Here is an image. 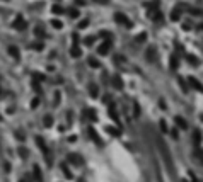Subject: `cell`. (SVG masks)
Listing matches in <instances>:
<instances>
[{"mask_svg": "<svg viewBox=\"0 0 203 182\" xmlns=\"http://www.w3.org/2000/svg\"><path fill=\"white\" fill-rule=\"evenodd\" d=\"M68 162L74 163V165H82L84 160H82L80 155H77V153H70V155H68Z\"/></svg>", "mask_w": 203, "mask_h": 182, "instance_id": "obj_1", "label": "cell"}, {"mask_svg": "<svg viewBox=\"0 0 203 182\" xmlns=\"http://www.w3.org/2000/svg\"><path fill=\"white\" fill-rule=\"evenodd\" d=\"M87 133H89V136H91V138H92V140L96 141V145H102L101 138L96 135V129H94V128H89V129H87Z\"/></svg>", "mask_w": 203, "mask_h": 182, "instance_id": "obj_2", "label": "cell"}, {"mask_svg": "<svg viewBox=\"0 0 203 182\" xmlns=\"http://www.w3.org/2000/svg\"><path fill=\"white\" fill-rule=\"evenodd\" d=\"M36 143H38V146H39V148L48 155V146H46V143L43 141V138H41V136H36Z\"/></svg>", "mask_w": 203, "mask_h": 182, "instance_id": "obj_3", "label": "cell"}, {"mask_svg": "<svg viewBox=\"0 0 203 182\" xmlns=\"http://www.w3.org/2000/svg\"><path fill=\"white\" fill-rule=\"evenodd\" d=\"M84 116H85L87 119H91V121H96V119H97V116H96V112L92 109H85V111H84Z\"/></svg>", "mask_w": 203, "mask_h": 182, "instance_id": "obj_4", "label": "cell"}, {"mask_svg": "<svg viewBox=\"0 0 203 182\" xmlns=\"http://www.w3.org/2000/svg\"><path fill=\"white\" fill-rule=\"evenodd\" d=\"M89 94H91V97H97V95H99V92H97V87H96L94 83H91V85H89Z\"/></svg>", "mask_w": 203, "mask_h": 182, "instance_id": "obj_5", "label": "cell"}, {"mask_svg": "<svg viewBox=\"0 0 203 182\" xmlns=\"http://www.w3.org/2000/svg\"><path fill=\"white\" fill-rule=\"evenodd\" d=\"M33 169H34V179H36L38 182H41V181H43V177H41V170H39V167H38V165H34Z\"/></svg>", "mask_w": 203, "mask_h": 182, "instance_id": "obj_6", "label": "cell"}, {"mask_svg": "<svg viewBox=\"0 0 203 182\" xmlns=\"http://www.w3.org/2000/svg\"><path fill=\"white\" fill-rule=\"evenodd\" d=\"M176 124L179 126V128H183V129H186V128H188V123L184 121L183 117H179V116L176 117Z\"/></svg>", "mask_w": 203, "mask_h": 182, "instance_id": "obj_7", "label": "cell"}, {"mask_svg": "<svg viewBox=\"0 0 203 182\" xmlns=\"http://www.w3.org/2000/svg\"><path fill=\"white\" fill-rule=\"evenodd\" d=\"M113 85H115L116 88H121V87H123V82H121V78H120L118 75H115V77H113Z\"/></svg>", "mask_w": 203, "mask_h": 182, "instance_id": "obj_8", "label": "cell"}, {"mask_svg": "<svg viewBox=\"0 0 203 182\" xmlns=\"http://www.w3.org/2000/svg\"><path fill=\"white\" fill-rule=\"evenodd\" d=\"M45 126H48V128H50V126H51V124H53V119H51V116H46V117H45Z\"/></svg>", "mask_w": 203, "mask_h": 182, "instance_id": "obj_9", "label": "cell"}, {"mask_svg": "<svg viewBox=\"0 0 203 182\" xmlns=\"http://www.w3.org/2000/svg\"><path fill=\"white\" fill-rule=\"evenodd\" d=\"M193 138H195V141H196V145H200V138H202V135H200V131H195V135H193Z\"/></svg>", "mask_w": 203, "mask_h": 182, "instance_id": "obj_10", "label": "cell"}, {"mask_svg": "<svg viewBox=\"0 0 203 182\" xmlns=\"http://www.w3.org/2000/svg\"><path fill=\"white\" fill-rule=\"evenodd\" d=\"M19 153H20L22 158H26V157H27V150L26 148H19Z\"/></svg>", "mask_w": 203, "mask_h": 182, "instance_id": "obj_11", "label": "cell"}, {"mask_svg": "<svg viewBox=\"0 0 203 182\" xmlns=\"http://www.w3.org/2000/svg\"><path fill=\"white\" fill-rule=\"evenodd\" d=\"M108 131H109V133H111V135H116V136L120 135V131H118V129H116V128H108Z\"/></svg>", "mask_w": 203, "mask_h": 182, "instance_id": "obj_12", "label": "cell"}, {"mask_svg": "<svg viewBox=\"0 0 203 182\" xmlns=\"http://www.w3.org/2000/svg\"><path fill=\"white\" fill-rule=\"evenodd\" d=\"M161 129H162V133H167V126H166V121H161Z\"/></svg>", "mask_w": 203, "mask_h": 182, "instance_id": "obj_13", "label": "cell"}, {"mask_svg": "<svg viewBox=\"0 0 203 182\" xmlns=\"http://www.w3.org/2000/svg\"><path fill=\"white\" fill-rule=\"evenodd\" d=\"M191 85H195V87H196L198 90H200V88H202V85H200V82H196V80H193V78H191Z\"/></svg>", "mask_w": 203, "mask_h": 182, "instance_id": "obj_14", "label": "cell"}, {"mask_svg": "<svg viewBox=\"0 0 203 182\" xmlns=\"http://www.w3.org/2000/svg\"><path fill=\"white\" fill-rule=\"evenodd\" d=\"M89 61H91V67H94V68H97V67H99V63H97V61H96L94 58H91Z\"/></svg>", "mask_w": 203, "mask_h": 182, "instance_id": "obj_15", "label": "cell"}, {"mask_svg": "<svg viewBox=\"0 0 203 182\" xmlns=\"http://www.w3.org/2000/svg\"><path fill=\"white\" fill-rule=\"evenodd\" d=\"M140 114V107H138V104H135V117H138Z\"/></svg>", "mask_w": 203, "mask_h": 182, "instance_id": "obj_16", "label": "cell"}, {"mask_svg": "<svg viewBox=\"0 0 203 182\" xmlns=\"http://www.w3.org/2000/svg\"><path fill=\"white\" fill-rule=\"evenodd\" d=\"M38 102H39L38 99H34V101H33V107H38Z\"/></svg>", "mask_w": 203, "mask_h": 182, "instance_id": "obj_17", "label": "cell"}, {"mask_svg": "<svg viewBox=\"0 0 203 182\" xmlns=\"http://www.w3.org/2000/svg\"><path fill=\"white\" fill-rule=\"evenodd\" d=\"M20 182H27V179H22V181H20Z\"/></svg>", "mask_w": 203, "mask_h": 182, "instance_id": "obj_18", "label": "cell"}]
</instances>
